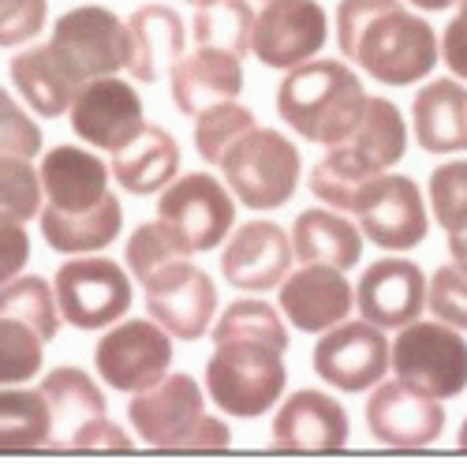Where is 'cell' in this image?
Segmentation results:
<instances>
[{
    "label": "cell",
    "instance_id": "cell-36",
    "mask_svg": "<svg viewBox=\"0 0 467 464\" xmlns=\"http://www.w3.org/2000/svg\"><path fill=\"white\" fill-rule=\"evenodd\" d=\"M217 341H265L288 353V330L281 315L262 300H236L228 303V311L213 326V344Z\"/></svg>",
    "mask_w": 467,
    "mask_h": 464
},
{
    "label": "cell",
    "instance_id": "cell-8",
    "mask_svg": "<svg viewBox=\"0 0 467 464\" xmlns=\"http://www.w3.org/2000/svg\"><path fill=\"white\" fill-rule=\"evenodd\" d=\"M98 374L109 382V390L139 394L158 385L172 364V333L153 319H128L112 326L94 348Z\"/></svg>",
    "mask_w": 467,
    "mask_h": 464
},
{
    "label": "cell",
    "instance_id": "cell-42",
    "mask_svg": "<svg viewBox=\"0 0 467 464\" xmlns=\"http://www.w3.org/2000/svg\"><path fill=\"white\" fill-rule=\"evenodd\" d=\"M0 153H19V158L42 153V128L16 105L5 87H0Z\"/></svg>",
    "mask_w": 467,
    "mask_h": 464
},
{
    "label": "cell",
    "instance_id": "cell-38",
    "mask_svg": "<svg viewBox=\"0 0 467 464\" xmlns=\"http://www.w3.org/2000/svg\"><path fill=\"white\" fill-rule=\"evenodd\" d=\"M42 344L26 322L0 315V385H23L42 374Z\"/></svg>",
    "mask_w": 467,
    "mask_h": 464
},
{
    "label": "cell",
    "instance_id": "cell-43",
    "mask_svg": "<svg viewBox=\"0 0 467 464\" xmlns=\"http://www.w3.org/2000/svg\"><path fill=\"white\" fill-rule=\"evenodd\" d=\"M49 0H0V49L26 46L42 34Z\"/></svg>",
    "mask_w": 467,
    "mask_h": 464
},
{
    "label": "cell",
    "instance_id": "cell-48",
    "mask_svg": "<svg viewBox=\"0 0 467 464\" xmlns=\"http://www.w3.org/2000/svg\"><path fill=\"white\" fill-rule=\"evenodd\" d=\"M449 251H452V262H460L467 269V228L449 232Z\"/></svg>",
    "mask_w": 467,
    "mask_h": 464
},
{
    "label": "cell",
    "instance_id": "cell-35",
    "mask_svg": "<svg viewBox=\"0 0 467 464\" xmlns=\"http://www.w3.org/2000/svg\"><path fill=\"white\" fill-rule=\"evenodd\" d=\"M251 128H254V112L247 105H240L236 98L217 101V105H210V109H202L199 116H194V150H199L202 162L221 165L228 146L240 135H247Z\"/></svg>",
    "mask_w": 467,
    "mask_h": 464
},
{
    "label": "cell",
    "instance_id": "cell-2",
    "mask_svg": "<svg viewBox=\"0 0 467 464\" xmlns=\"http://www.w3.org/2000/svg\"><path fill=\"white\" fill-rule=\"evenodd\" d=\"M363 109L367 90L359 75L340 60H306L285 75L277 90L281 121L306 142L322 146H337L352 135Z\"/></svg>",
    "mask_w": 467,
    "mask_h": 464
},
{
    "label": "cell",
    "instance_id": "cell-1",
    "mask_svg": "<svg viewBox=\"0 0 467 464\" xmlns=\"http://www.w3.org/2000/svg\"><path fill=\"white\" fill-rule=\"evenodd\" d=\"M337 46L367 75L389 87H408L438 64V34L422 16H408L400 0H340Z\"/></svg>",
    "mask_w": 467,
    "mask_h": 464
},
{
    "label": "cell",
    "instance_id": "cell-40",
    "mask_svg": "<svg viewBox=\"0 0 467 464\" xmlns=\"http://www.w3.org/2000/svg\"><path fill=\"white\" fill-rule=\"evenodd\" d=\"M431 206L445 232L467 228V162H445L431 173Z\"/></svg>",
    "mask_w": 467,
    "mask_h": 464
},
{
    "label": "cell",
    "instance_id": "cell-34",
    "mask_svg": "<svg viewBox=\"0 0 467 464\" xmlns=\"http://www.w3.org/2000/svg\"><path fill=\"white\" fill-rule=\"evenodd\" d=\"M251 34H254V12L247 0H217L210 8H199L194 16V42L213 46L224 53H251Z\"/></svg>",
    "mask_w": 467,
    "mask_h": 464
},
{
    "label": "cell",
    "instance_id": "cell-11",
    "mask_svg": "<svg viewBox=\"0 0 467 464\" xmlns=\"http://www.w3.org/2000/svg\"><path fill=\"white\" fill-rule=\"evenodd\" d=\"M326 12L318 0H265V8L254 16L251 53L277 71H292L306 64L326 46Z\"/></svg>",
    "mask_w": 467,
    "mask_h": 464
},
{
    "label": "cell",
    "instance_id": "cell-9",
    "mask_svg": "<svg viewBox=\"0 0 467 464\" xmlns=\"http://www.w3.org/2000/svg\"><path fill=\"white\" fill-rule=\"evenodd\" d=\"M352 217L359 221L363 237L381 251H411L426 240V228H431L415 180L389 169L367 180Z\"/></svg>",
    "mask_w": 467,
    "mask_h": 464
},
{
    "label": "cell",
    "instance_id": "cell-45",
    "mask_svg": "<svg viewBox=\"0 0 467 464\" xmlns=\"http://www.w3.org/2000/svg\"><path fill=\"white\" fill-rule=\"evenodd\" d=\"M67 449H116V453H128L131 449V438L116 427L109 416H98L90 419L87 427L75 431V438L67 442Z\"/></svg>",
    "mask_w": 467,
    "mask_h": 464
},
{
    "label": "cell",
    "instance_id": "cell-12",
    "mask_svg": "<svg viewBox=\"0 0 467 464\" xmlns=\"http://www.w3.org/2000/svg\"><path fill=\"white\" fill-rule=\"evenodd\" d=\"M146 311L176 341H199L217 311V285L187 258L161 266L146 285Z\"/></svg>",
    "mask_w": 467,
    "mask_h": 464
},
{
    "label": "cell",
    "instance_id": "cell-6",
    "mask_svg": "<svg viewBox=\"0 0 467 464\" xmlns=\"http://www.w3.org/2000/svg\"><path fill=\"white\" fill-rule=\"evenodd\" d=\"M158 221L180 244L183 255L213 251L236 225V203L228 187L210 173H187L169 184L158 199Z\"/></svg>",
    "mask_w": 467,
    "mask_h": 464
},
{
    "label": "cell",
    "instance_id": "cell-37",
    "mask_svg": "<svg viewBox=\"0 0 467 464\" xmlns=\"http://www.w3.org/2000/svg\"><path fill=\"white\" fill-rule=\"evenodd\" d=\"M42 173L19 153H0V217L30 221L42 214Z\"/></svg>",
    "mask_w": 467,
    "mask_h": 464
},
{
    "label": "cell",
    "instance_id": "cell-32",
    "mask_svg": "<svg viewBox=\"0 0 467 464\" xmlns=\"http://www.w3.org/2000/svg\"><path fill=\"white\" fill-rule=\"evenodd\" d=\"M0 315L26 322L42 341H53L64 322L57 289H49L46 278H12L8 285H0Z\"/></svg>",
    "mask_w": 467,
    "mask_h": 464
},
{
    "label": "cell",
    "instance_id": "cell-7",
    "mask_svg": "<svg viewBox=\"0 0 467 464\" xmlns=\"http://www.w3.org/2000/svg\"><path fill=\"white\" fill-rule=\"evenodd\" d=\"M57 303L60 319L75 330H105L131 307V281L128 269L112 258L87 255L71 258L57 269Z\"/></svg>",
    "mask_w": 467,
    "mask_h": 464
},
{
    "label": "cell",
    "instance_id": "cell-24",
    "mask_svg": "<svg viewBox=\"0 0 467 464\" xmlns=\"http://www.w3.org/2000/svg\"><path fill=\"white\" fill-rule=\"evenodd\" d=\"M37 173H42V191L49 206L67 214L94 210L109 195V165L98 153L79 146H53Z\"/></svg>",
    "mask_w": 467,
    "mask_h": 464
},
{
    "label": "cell",
    "instance_id": "cell-16",
    "mask_svg": "<svg viewBox=\"0 0 467 464\" xmlns=\"http://www.w3.org/2000/svg\"><path fill=\"white\" fill-rule=\"evenodd\" d=\"M202 412H206V397L191 374H165L158 385L131 394L128 405L135 435L153 449H176Z\"/></svg>",
    "mask_w": 467,
    "mask_h": 464
},
{
    "label": "cell",
    "instance_id": "cell-50",
    "mask_svg": "<svg viewBox=\"0 0 467 464\" xmlns=\"http://www.w3.org/2000/svg\"><path fill=\"white\" fill-rule=\"evenodd\" d=\"M183 5H191V8H210V5H217V0H183Z\"/></svg>",
    "mask_w": 467,
    "mask_h": 464
},
{
    "label": "cell",
    "instance_id": "cell-21",
    "mask_svg": "<svg viewBox=\"0 0 467 464\" xmlns=\"http://www.w3.org/2000/svg\"><path fill=\"white\" fill-rule=\"evenodd\" d=\"M8 75L12 83L19 87L23 101L37 112V116H64L75 101V94L83 90V71L75 68L64 49L53 42V46H34L26 53H19L12 64H8Z\"/></svg>",
    "mask_w": 467,
    "mask_h": 464
},
{
    "label": "cell",
    "instance_id": "cell-41",
    "mask_svg": "<svg viewBox=\"0 0 467 464\" xmlns=\"http://www.w3.org/2000/svg\"><path fill=\"white\" fill-rule=\"evenodd\" d=\"M426 307L456 330H467V269L460 262L441 266L426 285Z\"/></svg>",
    "mask_w": 467,
    "mask_h": 464
},
{
    "label": "cell",
    "instance_id": "cell-46",
    "mask_svg": "<svg viewBox=\"0 0 467 464\" xmlns=\"http://www.w3.org/2000/svg\"><path fill=\"white\" fill-rule=\"evenodd\" d=\"M441 57H445V64H449L452 75L467 79V0H460V12H456L452 23L445 26Z\"/></svg>",
    "mask_w": 467,
    "mask_h": 464
},
{
    "label": "cell",
    "instance_id": "cell-39",
    "mask_svg": "<svg viewBox=\"0 0 467 464\" xmlns=\"http://www.w3.org/2000/svg\"><path fill=\"white\" fill-rule=\"evenodd\" d=\"M124 258H128L131 278H139L146 285L161 266H169L176 258H187V255L180 251V244L169 237V228L161 221H146V225H139L131 232V240L124 248Z\"/></svg>",
    "mask_w": 467,
    "mask_h": 464
},
{
    "label": "cell",
    "instance_id": "cell-28",
    "mask_svg": "<svg viewBox=\"0 0 467 464\" xmlns=\"http://www.w3.org/2000/svg\"><path fill=\"white\" fill-rule=\"evenodd\" d=\"M42 397L49 401L53 412V449H67V442L75 438V431L87 427L90 419L105 416V397L94 385V378L83 367H57L42 378Z\"/></svg>",
    "mask_w": 467,
    "mask_h": 464
},
{
    "label": "cell",
    "instance_id": "cell-15",
    "mask_svg": "<svg viewBox=\"0 0 467 464\" xmlns=\"http://www.w3.org/2000/svg\"><path fill=\"white\" fill-rule=\"evenodd\" d=\"M53 42L83 71L87 83L101 79V75H116L128 64V23L98 5L64 12L53 26Z\"/></svg>",
    "mask_w": 467,
    "mask_h": 464
},
{
    "label": "cell",
    "instance_id": "cell-31",
    "mask_svg": "<svg viewBox=\"0 0 467 464\" xmlns=\"http://www.w3.org/2000/svg\"><path fill=\"white\" fill-rule=\"evenodd\" d=\"M53 442V412L42 390H0V453Z\"/></svg>",
    "mask_w": 467,
    "mask_h": 464
},
{
    "label": "cell",
    "instance_id": "cell-47",
    "mask_svg": "<svg viewBox=\"0 0 467 464\" xmlns=\"http://www.w3.org/2000/svg\"><path fill=\"white\" fill-rule=\"evenodd\" d=\"M232 446V431L224 427L221 419H213V416H199L194 419V427L180 438V446L176 449H228Z\"/></svg>",
    "mask_w": 467,
    "mask_h": 464
},
{
    "label": "cell",
    "instance_id": "cell-18",
    "mask_svg": "<svg viewBox=\"0 0 467 464\" xmlns=\"http://www.w3.org/2000/svg\"><path fill=\"white\" fill-rule=\"evenodd\" d=\"M352 285L344 269L329 262H303V269L281 281V311L303 333H326L352 311Z\"/></svg>",
    "mask_w": 467,
    "mask_h": 464
},
{
    "label": "cell",
    "instance_id": "cell-5",
    "mask_svg": "<svg viewBox=\"0 0 467 464\" xmlns=\"http://www.w3.org/2000/svg\"><path fill=\"white\" fill-rule=\"evenodd\" d=\"M393 374L438 401L467 390V341L449 322H408L393 341Z\"/></svg>",
    "mask_w": 467,
    "mask_h": 464
},
{
    "label": "cell",
    "instance_id": "cell-26",
    "mask_svg": "<svg viewBox=\"0 0 467 464\" xmlns=\"http://www.w3.org/2000/svg\"><path fill=\"white\" fill-rule=\"evenodd\" d=\"M411 124L426 153L467 150V90L456 79L426 83L411 101Z\"/></svg>",
    "mask_w": 467,
    "mask_h": 464
},
{
    "label": "cell",
    "instance_id": "cell-14",
    "mask_svg": "<svg viewBox=\"0 0 467 464\" xmlns=\"http://www.w3.org/2000/svg\"><path fill=\"white\" fill-rule=\"evenodd\" d=\"M71 128L83 142L98 150H120L128 146L142 128V98L131 83L116 79V75H101V79L83 83V90L71 101Z\"/></svg>",
    "mask_w": 467,
    "mask_h": 464
},
{
    "label": "cell",
    "instance_id": "cell-10",
    "mask_svg": "<svg viewBox=\"0 0 467 464\" xmlns=\"http://www.w3.org/2000/svg\"><path fill=\"white\" fill-rule=\"evenodd\" d=\"M315 374L329 382L333 390L344 394H363L370 385H378L393 364V344L385 341L381 326L374 322H337L333 330L322 333L315 344Z\"/></svg>",
    "mask_w": 467,
    "mask_h": 464
},
{
    "label": "cell",
    "instance_id": "cell-27",
    "mask_svg": "<svg viewBox=\"0 0 467 464\" xmlns=\"http://www.w3.org/2000/svg\"><path fill=\"white\" fill-rule=\"evenodd\" d=\"M37 217H42L46 244L60 255H94L120 237V225H124V210L116 203V195H105L94 210H79V214L46 206Z\"/></svg>",
    "mask_w": 467,
    "mask_h": 464
},
{
    "label": "cell",
    "instance_id": "cell-30",
    "mask_svg": "<svg viewBox=\"0 0 467 464\" xmlns=\"http://www.w3.org/2000/svg\"><path fill=\"white\" fill-rule=\"evenodd\" d=\"M340 146L352 153L356 162H363L370 173L393 169L408 150V128H404L400 109L389 98H367L359 124L352 128V135H348Z\"/></svg>",
    "mask_w": 467,
    "mask_h": 464
},
{
    "label": "cell",
    "instance_id": "cell-3",
    "mask_svg": "<svg viewBox=\"0 0 467 464\" xmlns=\"http://www.w3.org/2000/svg\"><path fill=\"white\" fill-rule=\"evenodd\" d=\"M285 353L265 341H217L206 364V390L228 416H265L285 394Z\"/></svg>",
    "mask_w": 467,
    "mask_h": 464
},
{
    "label": "cell",
    "instance_id": "cell-22",
    "mask_svg": "<svg viewBox=\"0 0 467 464\" xmlns=\"http://www.w3.org/2000/svg\"><path fill=\"white\" fill-rule=\"evenodd\" d=\"M187 46L183 19L169 5H142L128 19V71L139 83H161Z\"/></svg>",
    "mask_w": 467,
    "mask_h": 464
},
{
    "label": "cell",
    "instance_id": "cell-51",
    "mask_svg": "<svg viewBox=\"0 0 467 464\" xmlns=\"http://www.w3.org/2000/svg\"><path fill=\"white\" fill-rule=\"evenodd\" d=\"M460 449H467V419H463V427H460Z\"/></svg>",
    "mask_w": 467,
    "mask_h": 464
},
{
    "label": "cell",
    "instance_id": "cell-33",
    "mask_svg": "<svg viewBox=\"0 0 467 464\" xmlns=\"http://www.w3.org/2000/svg\"><path fill=\"white\" fill-rule=\"evenodd\" d=\"M370 176H378V173H370L363 162H356L352 153L337 142V146H329L326 158L315 165V173H310V195H318L333 210L352 214L359 191L367 187Z\"/></svg>",
    "mask_w": 467,
    "mask_h": 464
},
{
    "label": "cell",
    "instance_id": "cell-25",
    "mask_svg": "<svg viewBox=\"0 0 467 464\" xmlns=\"http://www.w3.org/2000/svg\"><path fill=\"white\" fill-rule=\"evenodd\" d=\"M180 173V142L158 128L146 124L128 146L112 153V176L128 195H158Z\"/></svg>",
    "mask_w": 467,
    "mask_h": 464
},
{
    "label": "cell",
    "instance_id": "cell-29",
    "mask_svg": "<svg viewBox=\"0 0 467 464\" xmlns=\"http://www.w3.org/2000/svg\"><path fill=\"white\" fill-rule=\"evenodd\" d=\"M292 251L299 262H329L337 269H352L363 258V232L340 214L303 210L292 225Z\"/></svg>",
    "mask_w": 467,
    "mask_h": 464
},
{
    "label": "cell",
    "instance_id": "cell-4",
    "mask_svg": "<svg viewBox=\"0 0 467 464\" xmlns=\"http://www.w3.org/2000/svg\"><path fill=\"white\" fill-rule=\"evenodd\" d=\"M299 150L274 128H251L228 146L221 169L247 210H277L299 187Z\"/></svg>",
    "mask_w": 467,
    "mask_h": 464
},
{
    "label": "cell",
    "instance_id": "cell-20",
    "mask_svg": "<svg viewBox=\"0 0 467 464\" xmlns=\"http://www.w3.org/2000/svg\"><path fill=\"white\" fill-rule=\"evenodd\" d=\"M359 315L381 330H400L415 322L426 307V278L408 258H378L356 292Z\"/></svg>",
    "mask_w": 467,
    "mask_h": 464
},
{
    "label": "cell",
    "instance_id": "cell-44",
    "mask_svg": "<svg viewBox=\"0 0 467 464\" xmlns=\"http://www.w3.org/2000/svg\"><path fill=\"white\" fill-rule=\"evenodd\" d=\"M26 262H30V237H26L23 221L0 217V285L19 278Z\"/></svg>",
    "mask_w": 467,
    "mask_h": 464
},
{
    "label": "cell",
    "instance_id": "cell-23",
    "mask_svg": "<svg viewBox=\"0 0 467 464\" xmlns=\"http://www.w3.org/2000/svg\"><path fill=\"white\" fill-rule=\"evenodd\" d=\"M244 90V68L236 53L199 46L172 68V101L183 116H199L217 101H232Z\"/></svg>",
    "mask_w": 467,
    "mask_h": 464
},
{
    "label": "cell",
    "instance_id": "cell-49",
    "mask_svg": "<svg viewBox=\"0 0 467 464\" xmlns=\"http://www.w3.org/2000/svg\"><path fill=\"white\" fill-rule=\"evenodd\" d=\"M408 5H415L419 12H445L456 5V0H408Z\"/></svg>",
    "mask_w": 467,
    "mask_h": 464
},
{
    "label": "cell",
    "instance_id": "cell-13",
    "mask_svg": "<svg viewBox=\"0 0 467 464\" xmlns=\"http://www.w3.org/2000/svg\"><path fill=\"white\" fill-rule=\"evenodd\" d=\"M367 427L374 442L393 449H422L445 431V405L408 382H378L367 401Z\"/></svg>",
    "mask_w": 467,
    "mask_h": 464
},
{
    "label": "cell",
    "instance_id": "cell-19",
    "mask_svg": "<svg viewBox=\"0 0 467 464\" xmlns=\"http://www.w3.org/2000/svg\"><path fill=\"white\" fill-rule=\"evenodd\" d=\"M352 423L337 397L318 390L292 394L274 419V446L292 453H337L348 446Z\"/></svg>",
    "mask_w": 467,
    "mask_h": 464
},
{
    "label": "cell",
    "instance_id": "cell-17",
    "mask_svg": "<svg viewBox=\"0 0 467 464\" xmlns=\"http://www.w3.org/2000/svg\"><path fill=\"white\" fill-rule=\"evenodd\" d=\"M292 258L296 251L288 244V232L277 221H247L232 232L228 248L221 251V274L244 292H269L281 289Z\"/></svg>",
    "mask_w": 467,
    "mask_h": 464
}]
</instances>
